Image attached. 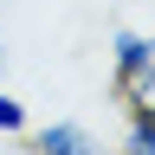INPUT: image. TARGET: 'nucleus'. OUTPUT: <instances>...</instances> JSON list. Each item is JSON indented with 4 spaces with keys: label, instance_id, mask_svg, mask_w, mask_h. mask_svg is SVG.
I'll return each mask as SVG.
<instances>
[{
    "label": "nucleus",
    "instance_id": "1",
    "mask_svg": "<svg viewBox=\"0 0 155 155\" xmlns=\"http://www.w3.org/2000/svg\"><path fill=\"white\" fill-rule=\"evenodd\" d=\"M149 65H155V32H142V26H116V32H110V91L129 84V78L149 71Z\"/></svg>",
    "mask_w": 155,
    "mask_h": 155
},
{
    "label": "nucleus",
    "instance_id": "3",
    "mask_svg": "<svg viewBox=\"0 0 155 155\" xmlns=\"http://www.w3.org/2000/svg\"><path fill=\"white\" fill-rule=\"evenodd\" d=\"M116 155H155V110H123V142Z\"/></svg>",
    "mask_w": 155,
    "mask_h": 155
},
{
    "label": "nucleus",
    "instance_id": "4",
    "mask_svg": "<svg viewBox=\"0 0 155 155\" xmlns=\"http://www.w3.org/2000/svg\"><path fill=\"white\" fill-rule=\"evenodd\" d=\"M32 129V116H26V104H19L13 91H0V136H26Z\"/></svg>",
    "mask_w": 155,
    "mask_h": 155
},
{
    "label": "nucleus",
    "instance_id": "2",
    "mask_svg": "<svg viewBox=\"0 0 155 155\" xmlns=\"http://www.w3.org/2000/svg\"><path fill=\"white\" fill-rule=\"evenodd\" d=\"M32 155H116V142H104L84 123H45L32 129Z\"/></svg>",
    "mask_w": 155,
    "mask_h": 155
}]
</instances>
